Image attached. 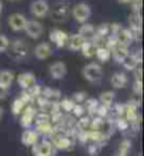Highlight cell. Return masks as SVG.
Masks as SVG:
<instances>
[{
    "mask_svg": "<svg viewBox=\"0 0 144 156\" xmlns=\"http://www.w3.org/2000/svg\"><path fill=\"white\" fill-rule=\"evenodd\" d=\"M113 99H115V92H112V91H105L100 94L99 97V102L105 105V107H110L112 104H113Z\"/></svg>",
    "mask_w": 144,
    "mask_h": 156,
    "instance_id": "603a6c76",
    "label": "cell"
},
{
    "mask_svg": "<svg viewBox=\"0 0 144 156\" xmlns=\"http://www.w3.org/2000/svg\"><path fill=\"white\" fill-rule=\"evenodd\" d=\"M82 75L86 81L92 82V84H98V82H100V80L103 77L102 67L99 66V64H96V62L86 64L82 70Z\"/></svg>",
    "mask_w": 144,
    "mask_h": 156,
    "instance_id": "6da1fadb",
    "label": "cell"
},
{
    "mask_svg": "<svg viewBox=\"0 0 144 156\" xmlns=\"http://www.w3.org/2000/svg\"><path fill=\"white\" fill-rule=\"evenodd\" d=\"M24 107H25V102L21 99V97L20 98H17L14 102H13V105H12V112L14 114V115H20L21 112L24 111Z\"/></svg>",
    "mask_w": 144,
    "mask_h": 156,
    "instance_id": "d4e9b609",
    "label": "cell"
},
{
    "mask_svg": "<svg viewBox=\"0 0 144 156\" xmlns=\"http://www.w3.org/2000/svg\"><path fill=\"white\" fill-rule=\"evenodd\" d=\"M68 16V7L65 4H58L52 10V20L55 21H64Z\"/></svg>",
    "mask_w": 144,
    "mask_h": 156,
    "instance_id": "d6986e66",
    "label": "cell"
},
{
    "mask_svg": "<svg viewBox=\"0 0 144 156\" xmlns=\"http://www.w3.org/2000/svg\"><path fill=\"white\" fill-rule=\"evenodd\" d=\"M95 55L98 57L99 61L106 62L107 60L110 58V50L107 48V47H98V48H96Z\"/></svg>",
    "mask_w": 144,
    "mask_h": 156,
    "instance_id": "cb8c5ba5",
    "label": "cell"
},
{
    "mask_svg": "<svg viewBox=\"0 0 144 156\" xmlns=\"http://www.w3.org/2000/svg\"><path fill=\"white\" fill-rule=\"evenodd\" d=\"M38 140V132L33 131V129H25L21 133V144L24 146H33Z\"/></svg>",
    "mask_w": 144,
    "mask_h": 156,
    "instance_id": "4fadbf2b",
    "label": "cell"
},
{
    "mask_svg": "<svg viewBox=\"0 0 144 156\" xmlns=\"http://www.w3.org/2000/svg\"><path fill=\"white\" fill-rule=\"evenodd\" d=\"M23 31H25V34L33 40H37L44 34V26L37 20H27L25 27Z\"/></svg>",
    "mask_w": 144,
    "mask_h": 156,
    "instance_id": "277c9868",
    "label": "cell"
},
{
    "mask_svg": "<svg viewBox=\"0 0 144 156\" xmlns=\"http://www.w3.org/2000/svg\"><path fill=\"white\" fill-rule=\"evenodd\" d=\"M91 7H89V4L88 3H78L75 4L74 9H72V17H74L75 21H78V23H86L88 19L91 17Z\"/></svg>",
    "mask_w": 144,
    "mask_h": 156,
    "instance_id": "7a4b0ae2",
    "label": "cell"
},
{
    "mask_svg": "<svg viewBox=\"0 0 144 156\" xmlns=\"http://www.w3.org/2000/svg\"><path fill=\"white\" fill-rule=\"evenodd\" d=\"M129 23H130V30L133 33H137V37H139L141 31V14L140 13H133L129 19Z\"/></svg>",
    "mask_w": 144,
    "mask_h": 156,
    "instance_id": "2e32d148",
    "label": "cell"
},
{
    "mask_svg": "<svg viewBox=\"0 0 144 156\" xmlns=\"http://www.w3.org/2000/svg\"><path fill=\"white\" fill-rule=\"evenodd\" d=\"M8 2H18V0H8Z\"/></svg>",
    "mask_w": 144,
    "mask_h": 156,
    "instance_id": "b9f144b4",
    "label": "cell"
},
{
    "mask_svg": "<svg viewBox=\"0 0 144 156\" xmlns=\"http://www.w3.org/2000/svg\"><path fill=\"white\" fill-rule=\"evenodd\" d=\"M8 47L12 48L10 55L14 60H17V61L23 60L27 55V53H28V45L25 44V41H23V40H16L13 44H8Z\"/></svg>",
    "mask_w": 144,
    "mask_h": 156,
    "instance_id": "5b68a950",
    "label": "cell"
},
{
    "mask_svg": "<svg viewBox=\"0 0 144 156\" xmlns=\"http://www.w3.org/2000/svg\"><path fill=\"white\" fill-rule=\"evenodd\" d=\"M69 140L66 139V138H57V139L54 140V148H58V149H65V148H68L69 146Z\"/></svg>",
    "mask_w": 144,
    "mask_h": 156,
    "instance_id": "83f0119b",
    "label": "cell"
},
{
    "mask_svg": "<svg viewBox=\"0 0 144 156\" xmlns=\"http://www.w3.org/2000/svg\"><path fill=\"white\" fill-rule=\"evenodd\" d=\"M49 40L52 41L54 44L57 47H64L66 45V40H68V34L62 30H58V29H54L51 33H49Z\"/></svg>",
    "mask_w": 144,
    "mask_h": 156,
    "instance_id": "8fae6325",
    "label": "cell"
},
{
    "mask_svg": "<svg viewBox=\"0 0 144 156\" xmlns=\"http://www.w3.org/2000/svg\"><path fill=\"white\" fill-rule=\"evenodd\" d=\"M25 23H27V19L21 13H13L8 17V26L13 31H23L25 27Z\"/></svg>",
    "mask_w": 144,
    "mask_h": 156,
    "instance_id": "52a82bcc",
    "label": "cell"
},
{
    "mask_svg": "<svg viewBox=\"0 0 144 156\" xmlns=\"http://www.w3.org/2000/svg\"><path fill=\"white\" fill-rule=\"evenodd\" d=\"M8 44H10V41H8L7 36H4V34H0V53H4V51H7Z\"/></svg>",
    "mask_w": 144,
    "mask_h": 156,
    "instance_id": "f546056e",
    "label": "cell"
},
{
    "mask_svg": "<svg viewBox=\"0 0 144 156\" xmlns=\"http://www.w3.org/2000/svg\"><path fill=\"white\" fill-rule=\"evenodd\" d=\"M34 116H35V111H34V108L28 107L24 112H23V116H21V125H23L24 128H28L30 125H31V122H33Z\"/></svg>",
    "mask_w": 144,
    "mask_h": 156,
    "instance_id": "44dd1931",
    "label": "cell"
},
{
    "mask_svg": "<svg viewBox=\"0 0 144 156\" xmlns=\"http://www.w3.org/2000/svg\"><path fill=\"white\" fill-rule=\"evenodd\" d=\"M116 2H117V3H120V4H129L132 0H116Z\"/></svg>",
    "mask_w": 144,
    "mask_h": 156,
    "instance_id": "74e56055",
    "label": "cell"
},
{
    "mask_svg": "<svg viewBox=\"0 0 144 156\" xmlns=\"http://www.w3.org/2000/svg\"><path fill=\"white\" fill-rule=\"evenodd\" d=\"M38 132H42V133H47V132L51 131V123L48 121H40L37 126Z\"/></svg>",
    "mask_w": 144,
    "mask_h": 156,
    "instance_id": "f1b7e54d",
    "label": "cell"
},
{
    "mask_svg": "<svg viewBox=\"0 0 144 156\" xmlns=\"http://www.w3.org/2000/svg\"><path fill=\"white\" fill-rule=\"evenodd\" d=\"M130 4H132L133 13H140L141 12V0H132Z\"/></svg>",
    "mask_w": 144,
    "mask_h": 156,
    "instance_id": "1f68e13d",
    "label": "cell"
},
{
    "mask_svg": "<svg viewBox=\"0 0 144 156\" xmlns=\"http://www.w3.org/2000/svg\"><path fill=\"white\" fill-rule=\"evenodd\" d=\"M122 64H123L124 66V68H126V70H134V68H136V66L137 64H139V62L136 61V58H134V55H133V54H129L127 57L124 58V61L122 62Z\"/></svg>",
    "mask_w": 144,
    "mask_h": 156,
    "instance_id": "484cf974",
    "label": "cell"
},
{
    "mask_svg": "<svg viewBox=\"0 0 144 156\" xmlns=\"http://www.w3.org/2000/svg\"><path fill=\"white\" fill-rule=\"evenodd\" d=\"M78 34L85 41L93 40V38H95V27H93L92 24H88V23H82V26H81Z\"/></svg>",
    "mask_w": 144,
    "mask_h": 156,
    "instance_id": "9a60e30c",
    "label": "cell"
},
{
    "mask_svg": "<svg viewBox=\"0 0 144 156\" xmlns=\"http://www.w3.org/2000/svg\"><path fill=\"white\" fill-rule=\"evenodd\" d=\"M96 48H98V44H96L95 41H83L82 47H81V51H82L83 57H88V58H92L95 55L96 53Z\"/></svg>",
    "mask_w": 144,
    "mask_h": 156,
    "instance_id": "e0dca14e",
    "label": "cell"
},
{
    "mask_svg": "<svg viewBox=\"0 0 144 156\" xmlns=\"http://www.w3.org/2000/svg\"><path fill=\"white\" fill-rule=\"evenodd\" d=\"M2 12H3V3H2V0H0V14H2Z\"/></svg>",
    "mask_w": 144,
    "mask_h": 156,
    "instance_id": "f35d334b",
    "label": "cell"
},
{
    "mask_svg": "<svg viewBox=\"0 0 144 156\" xmlns=\"http://www.w3.org/2000/svg\"><path fill=\"white\" fill-rule=\"evenodd\" d=\"M3 108H2V107H0V119H2V116H3Z\"/></svg>",
    "mask_w": 144,
    "mask_h": 156,
    "instance_id": "ab89813d",
    "label": "cell"
},
{
    "mask_svg": "<svg viewBox=\"0 0 144 156\" xmlns=\"http://www.w3.org/2000/svg\"><path fill=\"white\" fill-rule=\"evenodd\" d=\"M83 41H85V40H83L79 34H72V36H68L66 45H68L71 50L76 51V50H81V47H82V44H83Z\"/></svg>",
    "mask_w": 144,
    "mask_h": 156,
    "instance_id": "ffe728a7",
    "label": "cell"
},
{
    "mask_svg": "<svg viewBox=\"0 0 144 156\" xmlns=\"http://www.w3.org/2000/svg\"><path fill=\"white\" fill-rule=\"evenodd\" d=\"M34 156H55V148L48 140H37L33 145Z\"/></svg>",
    "mask_w": 144,
    "mask_h": 156,
    "instance_id": "3957f363",
    "label": "cell"
},
{
    "mask_svg": "<svg viewBox=\"0 0 144 156\" xmlns=\"http://www.w3.org/2000/svg\"><path fill=\"white\" fill-rule=\"evenodd\" d=\"M129 148H130V142H129V140H124V142H122V144H120V153L126 156Z\"/></svg>",
    "mask_w": 144,
    "mask_h": 156,
    "instance_id": "e575fe53",
    "label": "cell"
},
{
    "mask_svg": "<svg viewBox=\"0 0 144 156\" xmlns=\"http://www.w3.org/2000/svg\"><path fill=\"white\" fill-rule=\"evenodd\" d=\"M30 12L37 19H42L49 13V4L47 0H34L30 6Z\"/></svg>",
    "mask_w": 144,
    "mask_h": 156,
    "instance_id": "8992f818",
    "label": "cell"
},
{
    "mask_svg": "<svg viewBox=\"0 0 144 156\" xmlns=\"http://www.w3.org/2000/svg\"><path fill=\"white\" fill-rule=\"evenodd\" d=\"M85 105H86V109L91 114H93V112H96V109H98L99 107V101L95 98H86L85 99Z\"/></svg>",
    "mask_w": 144,
    "mask_h": 156,
    "instance_id": "4316f807",
    "label": "cell"
},
{
    "mask_svg": "<svg viewBox=\"0 0 144 156\" xmlns=\"http://www.w3.org/2000/svg\"><path fill=\"white\" fill-rule=\"evenodd\" d=\"M127 128V119H124V118H122L119 121V129L120 131H124Z\"/></svg>",
    "mask_w": 144,
    "mask_h": 156,
    "instance_id": "8d00e7d4",
    "label": "cell"
},
{
    "mask_svg": "<svg viewBox=\"0 0 144 156\" xmlns=\"http://www.w3.org/2000/svg\"><path fill=\"white\" fill-rule=\"evenodd\" d=\"M51 54H52V47L49 43H40L34 48V55L38 60H47L51 57Z\"/></svg>",
    "mask_w": 144,
    "mask_h": 156,
    "instance_id": "9c48e42d",
    "label": "cell"
},
{
    "mask_svg": "<svg viewBox=\"0 0 144 156\" xmlns=\"http://www.w3.org/2000/svg\"><path fill=\"white\" fill-rule=\"evenodd\" d=\"M48 71H49L51 78H54V80H62V78L66 75L68 68H66L65 62L57 61V62H52V64L49 66V70Z\"/></svg>",
    "mask_w": 144,
    "mask_h": 156,
    "instance_id": "ba28073f",
    "label": "cell"
},
{
    "mask_svg": "<svg viewBox=\"0 0 144 156\" xmlns=\"http://www.w3.org/2000/svg\"><path fill=\"white\" fill-rule=\"evenodd\" d=\"M35 75L33 73H23V74L18 75L17 78V82H18V85L23 88V90H28L30 87H33L35 84Z\"/></svg>",
    "mask_w": 144,
    "mask_h": 156,
    "instance_id": "7c38bea8",
    "label": "cell"
},
{
    "mask_svg": "<svg viewBox=\"0 0 144 156\" xmlns=\"http://www.w3.org/2000/svg\"><path fill=\"white\" fill-rule=\"evenodd\" d=\"M112 55H113V58H115L116 61L117 62H120V64H122V62L124 61V58L127 57L129 54V50H127V47H126V45H120V44H117L115 47V48L112 50Z\"/></svg>",
    "mask_w": 144,
    "mask_h": 156,
    "instance_id": "5bb4252c",
    "label": "cell"
},
{
    "mask_svg": "<svg viewBox=\"0 0 144 156\" xmlns=\"http://www.w3.org/2000/svg\"><path fill=\"white\" fill-rule=\"evenodd\" d=\"M74 99L76 101V104H81L82 101H85V99H86V94H85L83 91H81V92H75V94H74Z\"/></svg>",
    "mask_w": 144,
    "mask_h": 156,
    "instance_id": "d6a6232c",
    "label": "cell"
},
{
    "mask_svg": "<svg viewBox=\"0 0 144 156\" xmlns=\"http://www.w3.org/2000/svg\"><path fill=\"white\" fill-rule=\"evenodd\" d=\"M115 156H124V155H122V153H117V155H115Z\"/></svg>",
    "mask_w": 144,
    "mask_h": 156,
    "instance_id": "60d3db41",
    "label": "cell"
},
{
    "mask_svg": "<svg viewBox=\"0 0 144 156\" xmlns=\"http://www.w3.org/2000/svg\"><path fill=\"white\" fill-rule=\"evenodd\" d=\"M72 111H74V114L76 116H82L83 111H85V108H83L82 105H79V104H75L74 108H72Z\"/></svg>",
    "mask_w": 144,
    "mask_h": 156,
    "instance_id": "836d02e7",
    "label": "cell"
},
{
    "mask_svg": "<svg viewBox=\"0 0 144 156\" xmlns=\"http://www.w3.org/2000/svg\"><path fill=\"white\" fill-rule=\"evenodd\" d=\"M8 87H4V85H0V99H4L8 95Z\"/></svg>",
    "mask_w": 144,
    "mask_h": 156,
    "instance_id": "d590c367",
    "label": "cell"
},
{
    "mask_svg": "<svg viewBox=\"0 0 144 156\" xmlns=\"http://www.w3.org/2000/svg\"><path fill=\"white\" fill-rule=\"evenodd\" d=\"M110 82L115 88H124L127 84V75L124 73H115L110 78Z\"/></svg>",
    "mask_w": 144,
    "mask_h": 156,
    "instance_id": "ac0fdd59",
    "label": "cell"
},
{
    "mask_svg": "<svg viewBox=\"0 0 144 156\" xmlns=\"http://www.w3.org/2000/svg\"><path fill=\"white\" fill-rule=\"evenodd\" d=\"M13 81H14V74H13V71H10V70L0 71V85H4V87H8V88H10Z\"/></svg>",
    "mask_w": 144,
    "mask_h": 156,
    "instance_id": "7402d4cb",
    "label": "cell"
},
{
    "mask_svg": "<svg viewBox=\"0 0 144 156\" xmlns=\"http://www.w3.org/2000/svg\"><path fill=\"white\" fill-rule=\"evenodd\" d=\"M74 105H75V101H72V99H64L61 102V108L65 109V111H72Z\"/></svg>",
    "mask_w": 144,
    "mask_h": 156,
    "instance_id": "4dcf8cb0",
    "label": "cell"
},
{
    "mask_svg": "<svg viewBox=\"0 0 144 156\" xmlns=\"http://www.w3.org/2000/svg\"><path fill=\"white\" fill-rule=\"evenodd\" d=\"M115 37L120 45L129 47V45L133 43V40H134V34H133V31L130 29H120L119 33L116 34Z\"/></svg>",
    "mask_w": 144,
    "mask_h": 156,
    "instance_id": "30bf717a",
    "label": "cell"
}]
</instances>
